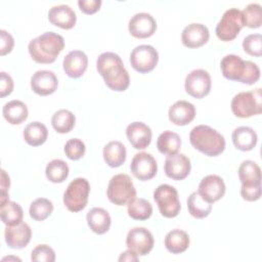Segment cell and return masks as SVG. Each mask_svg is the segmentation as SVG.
<instances>
[{
	"label": "cell",
	"instance_id": "6da1fadb",
	"mask_svg": "<svg viewBox=\"0 0 262 262\" xmlns=\"http://www.w3.org/2000/svg\"><path fill=\"white\" fill-rule=\"evenodd\" d=\"M96 70L110 89L122 92L129 87V74L117 53L103 52L99 54L96 59Z\"/></svg>",
	"mask_w": 262,
	"mask_h": 262
},
{
	"label": "cell",
	"instance_id": "7a4b0ae2",
	"mask_svg": "<svg viewBox=\"0 0 262 262\" xmlns=\"http://www.w3.org/2000/svg\"><path fill=\"white\" fill-rule=\"evenodd\" d=\"M63 48V37L54 32H46L31 40L28 45L31 57L38 63H52Z\"/></svg>",
	"mask_w": 262,
	"mask_h": 262
},
{
	"label": "cell",
	"instance_id": "3957f363",
	"mask_svg": "<svg viewBox=\"0 0 262 262\" xmlns=\"http://www.w3.org/2000/svg\"><path fill=\"white\" fill-rule=\"evenodd\" d=\"M190 144L208 157H217L225 149V139L222 134L208 125H199L189 133Z\"/></svg>",
	"mask_w": 262,
	"mask_h": 262
},
{
	"label": "cell",
	"instance_id": "277c9868",
	"mask_svg": "<svg viewBox=\"0 0 262 262\" xmlns=\"http://www.w3.org/2000/svg\"><path fill=\"white\" fill-rule=\"evenodd\" d=\"M231 112L237 118H250L261 114L262 98L261 88L252 91H244L235 94L230 103Z\"/></svg>",
	"mask_w": 262,
	"mask_h": 262
},
{
	"label": "cell",
	"instance_id": "5b68a950",
	"mask_svg": "<svg viewBox=\"0 0 262 262\" xmlns=\"http://www.w3.org/2000/svg\"><path fill=\"white\" fill-rule=\"evenodd\" d=\"M106 195L111 203L124 206L136 198V189L129 175L120 173L113 176L108 182Z\"/></svg>",
	"mask_w": 262,
	"mask_h": 262
},
{
	"label": "cell",
	"instance_id": "8992f818",
	"mask_svg": "<svg viewBox=\"0 0 262 262\" xmlns=\"http://www.w3.org/2000/svg\"><path fill=\"white\" fill-rule=\"evenodd\" d=\"M90 192V184L86 178L78 177L70 182L64 193L63 204L71 212L83 210L87 203Z\"/></svg>",
	"mask_w": 262,
	"mask_h": 262
},
{
	"label": "cell",
	"instance_id": "52a82bcc",
	"mask_svg": "<svg viewBox=\"0 0 262 262\" xmlns=\"http://www.w3.org/2000/svg\"><path fill=\"white\" fill-rule=\"evenodd\" d=\"M154 200L158 205L162 216L166 218L176 217L181 209L178 191L169 184H161L154 191Z\"/></svg>",
	"mask_w": 262,
	"mask_h": 262
},
{
	"label": "cell",
	"instance_id": "ba28073f",
	"mask_svg": "<svg viewBox=\"0 0 262 262\" xmlns=\"http://www.w3.org/2000/svg\"><path fill=\"white\" fill-rule=\"evenodd\" d=\"M243 27L242 11L237 8H229L218 21L215 33L221 41H231L236 38Z\"/></svg>",
	"mask_w": 262,
	"mask_h": 262
},
{
	"label": "cell",
	"instance_id": "9c48e42d",
	"mask_svg": "<svg viewBox=\"0 0 262 262\" xmlns=\"http://www.w3.org/2000/svg\"><path fill=\"white\" fill-rule=\"evenodd\" d=\"M159 61V53L151 45H138L130 53L131 67L141 74L151 72Z\"/></svg>",
	"mask_w": 262,
	"mask_h": 262
},
{
	"label": "cell",
	"instance_id": "30bf717a",
	"mask_svg": "<svg viewBox=\"0 0 262 262\" xmlns=\"http://www.w3.org/2000/svg\"><path fill=\"white\" fill-rule=\"evenodd\" d=\"M210 74L203 70L196 69L187 74L184 81V88L186 93L194 98H203L210 93L211 90Z\"/></svg>",
	"mask_w": 262,
	"mask_h": 262
},
{
	"label": "cell",
	"instance_id": "8fae6325",
	"mask_svg": "<svg viewBox=\"0 0 262 262\" xmlns=\"http://www.w3.org/2000/svg\"><path fill=\"white\" fill-rule=\"evenodd\" d=\"M154 236L145 227H133L126 236V246L138 256L147 255L154 248Z\"/></svg>",
	"mask_w": 262,
	"mask_h": 262
},
{
	"label": "cell",
	"instance_id": "7c38bea8",
	"mask_svg": "<svg viewBox=\"0 0 262 262\" xmlns=\"http://www.w3.org/2000/svg\"><path fill=\"white\" fill-rule=\"evenodd\" d=\"M130 170L137 179L141 181L149 180L154 178L158 172L157 161L148 152H138L131 161Z\"/></svg>",
	"mask_w": 262,
	"mask_h": 262
},
{
	"label": "cell",
	"instance_id": "4fadbf2b",
	"mask_svg": "<svg viewBox=\"0 0 262 262\" xmlns=\"http://www.w3.org/2000/svg\"><path fill=\"white\" fill-rule=\"evenodd\" d=\"M225 189L226 187L223 179L218 175L211 174L201 180L198 192L203 200L213 204L224 195Z\"/></svg>",
	"mask_w": 262,
	"mask_h": 262
},
{
	"label": "cell",
	"instance_id": "5bb4252c",
	"mask_svg": "<svg viewBox=\"0 0 262 262\" xmlns=\"http://www.w3.org/2000/svg\"><path fill=\"white\" fill-rule=\"evenodd\" d=\"M128 30L135 38H148L156 32L157 21L151 14L147 12H138L130 18Z\"/></svg>",
	"mask_w": 262,
	"mask_h": 262
},
{
	"label": "cell",
	"instance_id": "9a60e30c",
	"mask_svg": "<svg viewBox=\"0 0 262 262\" xmlns=\"http://www.w3.org/2000/svg\"><path fill=\"white\" fill-rule=\"evenodd\" d=\"M191 164L189 159L183 154L167 156L164 164V170L167 177L173 180H182L190 173Z\"/></svg>",
	"mask_w": 262,
	"mask_h": 262
},
{
	"label": "cell",
	"instance_id": "2e32d148",
	"mask_svg": "<svg viewBox=\"0 0 262 262\" xmlns=\"http://www.w3.org/2000/svg\"><path fill=\"white\" fill-rule=\"evenodd\" d=\"M249 60H244L241 56L235 54H227L220 61V69L224 78L243 82Z\"/></svg>",
	"mask_w": 262,
	"mask_h": 262
},
{
	"label": "cell",
	"instance_id": "e0dca14e",
	"mask_svg": "<svg viewBox=\"0 0 262 262\" xmlns=\"http://www.w3.org/2000/svg\"><path fill=\"white\" fill-rule=\"evenodd\" d=\"M58 86V81L52 71L40 70L35 72L31 78L32 90L41 96H46L55 92Z\"/></svg>",
	"mask_w": 262,
	"mask_h": 262
},
{
	"label": "cell",
	"instance_id": "ac0fdd59",
	"mask_svg": "<svg viewBox=\"0 0 262 262\" xmlns=\"http://www.w3.org/2000/svg\"><path fill=\"white\" fill-rule=\"evenodd\" d=\"M5 242L11 249H23L28 246L31 241L32 230L29 224L20 222L14 225L6 226Z\"/></svg>",
	"mask_w": 262,
	"mask_h": 262
},
{
	"label": "cell",
	"instance_id": "d6986e66",
	"mask_svg": "<svg viewBox=\"0 0 262 262\" xmlns=\"http://www.w3.org/2000/svg\"><path fill=\"white\" fill-rule=\"evenodd\" d=\"M210 33L208 28L200 23H192L186 26L181 34L182 44L188 48H198L206 44Z\"/></svg>",
	"mask_w": 262,
	"mask_h": 262
},
{
	"label": "cell",
	"instance_id": "ffe728a7",
	"mask_svg": "<svg viewBox=\"0 0 262 262\" xmlns=\"http://www.w3.org/2000/svg\"><path fill=\"white\" fill-rule=\"evenodd\" d=\"M126 136L136 149H144L151 141V129L142 122L130 123L126 128Z\"/></svg>",
	"mask_w": 262,
	"mask_h": 262
},
{
	"label": "cell",
	"instance_id": "44dd1931",
	"mask_svg": "<svg viewBox=\"0 0 262 262\" xmlns=\"http://www.w3.org/2000/svg\"><path fill=\"white\" fill-rule=\"evenodd\" d=\"M88 66V57L81 50H72L63 58L62 68L64 73L71 78H80L83 76Z\"/></svg>",
	"mask_w": 262,
	"mask_h": 262
},
{
	"label": "cell",
	"instance_id": "7402d4cb",
	"mask_svg": "<svg viewBox=\"0 0 262 262\" xmlns=\"http://www.w3.org/2000/svg\"><path fill=\"white\" fill-rule=\"evenodd\" d=\"M49 21L61 29H72L77 21L76 12L69 5L60 4L51 7L48 11Z\"/></svg>",
	"mask_w": 262,
	"mask_h": 262
},
{
	"label": "cell",
	"instance_id": "603a6c76",
	"mask_svg": "<svg viewBox=\"0 0 262 262\" xmlns=\"http://www.w3.org/2000/svg\"><path fill=\"white\" fill-rule=\"evenodd\" d=\"M169 120L178 126L189 124L195 117V107L186 100H178L174 102L168 112Z\"/></svg>",
	"mask_w": 262,
	"mask_h": 262
},
{
	"label": "cell",
	"instance_id": "cb8c5ba5",
	"mask_svg": "<svg viewBox=\"0 0 262 262\" xmlns=\"http://www.w3.org/2000/svg\"><path fill=\"white\" fill-rule=\"evenodd\" d=\"M231 138L235 148L242 151H249L253 149L256 146L258 140L257 133L253 128L248 126H241L235 128L232 132Z\"/></svg>",
	"mask_w": 262,
	"mask_h": 262
},
{
	"label": "cell",
	"instance_id": "d4e9b609",
	"mask_svg": "<svg viewBox=\"0 0 262 262\" xmlns=\"http://www.w3.org/2000/svg\"><path fill=\"white\" fill-rule=\"evenodd\" d=\"M86 219L90 229L97 234H103L108 231L112 223L108 212L105 209L99 207L92 208L87 213Z\"/></svg>",
	"mask_w": 262,
	"mask_h": 262
},
{
	"label": "cell",
	"instance_id": "484cf974",
	"mask_svg": "<svg viewBox=\"0 0 262 262\" xmlns=\"http://www.w3.org/2000/svg\"><path fill=\"white\" fill-rule=\"evenodd\" d=\"M104 162L112 168H117L123 165L126 161L127 150L125 145L118 140L110 141L103 147Z\"/></svg>",
	"mask_w": 262,
	"mask_h": 262
},
{
	"label": "cell",
	"instance_id": "4316f807",
	"mask_svg": "<svg viewBox=\"0 0 262 262\" xmlns=\"http://www.w3.org/2000/svg\"><path fill=\"white\" fill-rule=\"evenodd\" d=\"M2 114L9 124L19 125L27 120L29 112L27 105L23 101L13 99L4 104Z\"/></svg>",
	"mask_w": 262,
	"mask_h": 262
},
{
	"label": "cell",
	"instance_id": "83f0119b",
	"mask_svg": "<svg viewBox=\"0 0 262 262\" xmlns=\"http://www.w3.org/2000/svg\"><path fill=\"white\" fill-rule=\"evenodd\" d=\"M189 246V236L186 231L173 229L165 237V247L172 254H180L187 250Z\"/></svg>",
	"mask_w": 262,
	"mask_h": 262
},
{
	"label": "cell",
	"instance_id": "f1b7e54d",
	"mask_svg": "<svg viewBox=\"0 0 262 262\" xmlns=\"http://www.w3.org/2000/svg\"><path fill=\"white\" fill-rule=\"evenodd\" d=\"M157 147L163 155H175L181 147L180 136L170 130H166L161 133L157 140Z\"/></svg>",
	"mask_w": 262,
	"mask_h": 262
},
{
	"label": "cell",
	"instance_id": "f546056e",
	"mask_svg": "<svg viewBox=\"0 0 262 262\" xmlns=\"http://www.w3.org/2000/svg\"><path fill=\"white\" fill-rule=\"evenodd\" d=\"M238 178L243 185L261 184V169L254 161L246 160L238 167Z\"/></svg>",
	"mask_w": 262,
	"mask_h": 262
},
{
	"label": "cell",
	"instance_id": "4dcf8cb0",
	"mask_svg": "<svg viewBox=\"0 0 262 262\" xmlns=\"http://www.w3.org/2000/svg\"><path fill=\"white\" fill-rule=\"evenodd\" d=\"M48 137L47 127L40 122H32L24 129V139L32 146L43 144Z\"/></svg>",
	"mask_w": 262,
	"mask_h": 262
},
{
	"label": "cell",
	"instance_id": "1f68e13d",
	"mask_svg": "<svg viewBox=\"0 0 262 262\" xmlns=\"http://www.w3.org/2000/svg\"><path fill=\"white\" fill-rule=\"evenodd\" d=\"M76 123L75 115L69 110H58L55 112L51 118V125L57 133H68L70 132Z\"/></svg>",
	"mask_w": 262,
	"mask_h": 262
},
{
	"label": "cell",
	"instance_id": "d6a6232c",
	"mask_svg": "<svg viewBox=\"0 0 262 262\" xmlns=\"http://www.w3.org/2000/svg\"><path fill=\"white\" fill-rule=\"evenodd\" d=\"M187 209L192 217L203 219L211 213L212 204L203 200L198 191H193L187 199Z\"/></svg>",
	"mask_w": 262,
	"mask_h": 262
},
{
	"label": "cell",
	"instance_id": "836d02e7",
	"mask_svg": "<svg viewBox=\"0 0 262 262\" xmlns=\"http://www.w3.org/2000/svg\"><path fill=\"white\" fill-rule=\"evenodd\" d=\"M128 215L134 220H146L152 214V206L142 198H135L127 204Z\"/></svg>",
	"mask_w": 262,
	"mask_h": 262
},
{
	"label": "cell",
	"instance_id": "e575fe53",
	"mask_svg": "<svg viewBox=\"0 0 262 262\" xmlns=\"http://www.w3.org/2000/svg\"><path fill=\"white\" fill-rule=\"evenodd\" d=\"M69 171V166L64 161L60 159H54L47 164L45 174L50 182L61 183L68 178Z\"/></svg>",
	"mask_w": 262,
	"mask_h": 262
},
{
	"label": "cell",
	"instance_id": "d590c367",
	"mask_svg": "<svg viewBox=\"0 0 262 262\" xmlns=\"http://www.w3.org/2000/svg\"><path fill=\"white\" fill-rule=\"evenodd\" d=\"M0 214L1 220L6 226L20 223L24 217V211L21 207L17 203L11 201H8L5 205L1 206Z\"/></svg>",
	"mask_w": 262,
	"mask_h": 262
},
{
	"label": "cell",
	"instance_id": "8d00e7d4",
	"mask_svg": "<svg viewBox=\"0 0 262 262\" xmlns=\"http://www.w3.org/2000/svg\"><path fill=\"white\" fill-rule=\"evenodd\" d=\"M53 211V204L46 198H38L32 202L29 213L36 221H43L50 216Z\"/></svg>",
	"mask_w": 262,
	"mask_h": 262
},
{
	"label": "cell",
	"instance_id": "74e56055",
	"mask_svg": "<svg viewBox=\"0 0 262 262\" xmlns=\"http://www.w3.org/2000/svg\"><path fill=\"white\" fill-rule=\"evenodd\" d=\"M244 26L251 29H257L261 27L262 24V11L261 5L258 3L248 4L242 11Z\"/></svg>",
	"mask_w": 262,
	"mask_h": 262
},
{
	"label": "cell",
	"instance_id": "f35d334b",
	"mask_svg": "<svg viewBox=\"0 0 262 262\" xmlns=\"http://www.w3.org/2000/svg\"><path fill=\"white\" fill-rule=\"evenodd\" d=\"M66 156L73 161L80 160L86 151L85 143L79 138H71L69 139L63 147Z\"/></svg>",
	"mask_w": 262,
	"mask_h": 262
},
{
	"label": "cell",
	"instance_id": "ab89813d",
	"mask_svg": "<svg viewBox=\"0 0 262 262\" xmlns=\"http://www.w3.org/2000/svg\"><path fill=\"white\" fill-rule=\"evenodd\" d=\"M243 48L246 53L252 56L262 55V36L260 34H250L243 41Z\"/></svg>",
	"mask_w": 262,
	"mask_h": 262
},
{
	"label": "cell",
	"instance_id": "60d3db41",
	"mask_svg": "<svg viewBox=\"0 0 262 262\" xmlns=\"http://www.w3.org/2000/svg\"><path fill=\"white\" fill-rule=\"evenodd\" d=\"M31 260L39 262H54L55 253L48 245H38L31 253Z\"/></svg>",
	"mask_w": 262,
	"mask_h": 262
},
{
	"label": "cell",
	"instance_id": "b9f144b4",
	"mask_svg": "<svg viewBox=\"0 0 262 262\" xmlns=\"http://www.w3.org/2000/svg\"><path fill=\"white\" fill-rule=\"evenodd\" d=\"M241 195L248 202L258 201L261 196V184L243 185L241 187Z\"/></svg>",
	"mask_w": 262,
	"mask_h": 262
},
{
	"label": "cell",
	"instance_id": "7bdbcfd3",
	"mask_svg": "<svg viewBox=\"0 0 262 262\" xmlns=\"http://www.w3.org/2000/svg\"><path fill=\"white\" fill-rule=\"evenodd\" d=\"M0 54L5 55L12 50L14 46V39L11 34L5 30H0Z\"/></svg>",
	"mask_w": 262,
	"mask_h": 262
},
{
	"label": "cell",
	"instance_id": "ee69618b",
	"mask_svg": "<svg viewBox=\"0 0 262 262\" xmlns=\"http://www.w3.org/2000/svg\"><path fill=\"white\" fill-rule=\"evenodd\" d=\"M13 90V80L5 72L0 73V96L4 97L9 95Z\"/></svg>",
	"mask_w": 262,
	"mask_h": 262
},
{
	"label": "cell",
	"instance_id": "f6af8a7d",
	"mask_svg": "<svg viewBox=\"0 0 262 262\" xmlns=\"http://www.w3.org/2000/svg\"><path fill=\"white\" fill-rule=\"evenodd\" d=\"M78 5L82 12L86 14H93L99 10L101 0H79Z\"/></svg>",
	"mask_w": 262,
	"mask_h": 262
},
{
	"label": "cell",
	"instance_id": "bcb514c9",
	"mask_svg": "<svg viewBox=\"0 0 262 262\" xmlns=\"http://www.w3.org/2000/svg\"><path fill=\"white\" fill-rule=\"evenodd\" d=\"M10 185V179L7 173L2 170L1 171V206L5 205L9 200H8V193L7 189L9 188Z\"/></svg>",
	"mask_w": 262,
	"mask_h": 262
},
{
	"label": "cell",
	"instance_id": "7dc6e473",
	"mask_svg": "<svg viewBox=\"0 0 262 262\" xmlns=\"http://www.w3.org/2000/svg\"><path fill=\"white\" fill-rule=\"evenodd\" d=\"M138 259H139V256L135 252H133L129 249L127 251L121 253V255L119 257V261H131L132 262V261H138Z\"/></svg>",
	"mask_w": 262,
	"mask_h": 262
}]
</instances>
